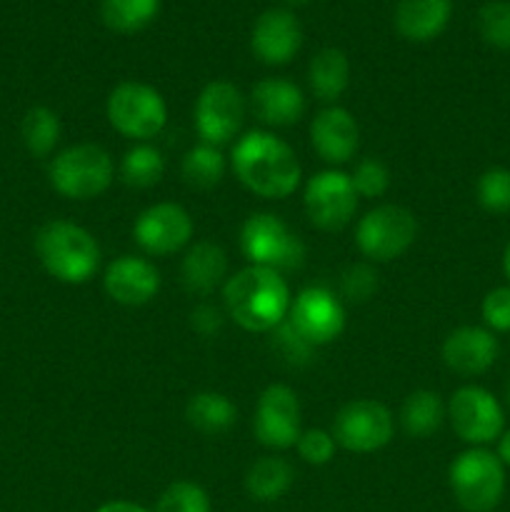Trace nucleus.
<instances>
[{
    "label": "nucleus",
    "mask_w": 510,
    "mask_h": 512,
    "mask_svg": "<svg viewBox=\"0 0 510 512\" xmlns=\"http://www.w3.org/2000/svg\"><path fill=\"white\" fill-rule=\"evenodd\" d=\"M228 275V255L213 240L190 243L180 263L183 288L193 295H210Z\"/></svg>",
    "instance_id": "obj_21"
},
{
    "label": "nucleus",
    "mask_w": 510,
    "mask_h": 512,
    "mask_svg": "<svg viewBox=\"0 0 510 512\" xmlns=\"http://www.w3.org/2000/svg\"><path fill=\"white\" fill-rule=\"evenodd\" d=\"M480 315L490 333H510V285H500L485 293Z\"/></svg>",
    "instance_id": "obj_38"
},
{
    "label": "nucleus",
    "mask_w": 510,
    "mask_h": 512,
    "mask_svg": "<svg viewBox=\"0 0 510 512\" xmlns=\"http://www.w3.org/2000/svg\"><path fill=\"white\" fill-rule=\"evenodd\" d=\"M95 512H153L138 503H130V500H110V503H103Z\"/></svg>",
    "instance_id": "obj_40"
},
{
    "label": "nucleus",
    "mask_w": 510,
    "mask_h": 512,
    "mask_svg": "<svg viewBox=\"0 0 510 512\" xmlns=\"http://www.w3.org/2000/svg\"><path fill=\"white\" fill-rule=\"evenodd\" d=\"M495 443H498V448H495V455H498L500 463H503L505 468H510V428H505L503 435H500Z\"/></svg>",
    "instance_id": "obj_41"
},
{
    "label": "nucleus",
    "mask_w": 510,
    "mask_h": 512,
    "mask_svg": "<svg viewBox=\"0 0 510 512\" xmlns=\"http://www.w3.org/2000/svg\"><path fill=\"white\" fill-rule=\"evenodd\" d=\"M185 420L193 430L203 435H223L238 420V410L225 398L223 393H213V390H203L195 393L185 405Z\"/></svg>",
    "instance_id": "obj_25"
},
{
    "label": "nucleus",
    "mask_w": 510,
    "mask_h": 512,
    "mask_svg": "<svg viewBox=\"0 0 510 512\" xmlns=\"http://www.w3.org/2000/svg\"><path fill=\"white\" fill-rule=\"evenodd\" d=\"M455 435L470 448L495 443L505 430V410L490 390L480 385H463L445 403Z\"/></svg>",
    "instance_id": "obj_9"
},
{
    "label": "nucleus",
    "mask_w": 510,
    "mask_h": 512,
    "mask_svg": "<svg viewBox=\"0 0 510 512\" xmlns=\"http://www.w3.org/2000/svg\"><path fill=\"white\" fill-rule=\"evenodd\" d=\"M105 113L123 138L138 143L160 135L168 123V105L163 95L153 85L138 80H123L115 85L105 103Z\"/></svg>",
    "instance_id": "obj_7"
},
{
    "label": "nucleus",
    "mask_w": 510,
    "mask_h": 512,
    "mask_svg": "<svg viewBox=\"0 0 510 512\" xmlns=\"http://www.w3.org/2000/svg\"><path fill=\"white\" fill-rule=\"evenodd\" d=\"M103 288L118 305L138 308L150 303L160 290V273L148 258L120 255L105 268Z\"/></svg>",
    "instance_id": "obj_18"
},
{
    "label": "nucleus",
    "mask_w": 510,
    "mask_h": 512,
    "mask_svg": "<svg viewBox=\"0 0 510 512\" xmlns=\"http://www.w3.org/2000/svg\"><path fill=\"white\" fill-rule=\"evenodd\" d=\"M225 155L220 153L218 145L198 143L185 153L180 163V175L185 185L195 190H213L225 178Z\"/></svg>",
    "instance_id": "obj_28"
},
{
    "label": "nucleus",
    "mask_w": 510,
    "mask_h": 512,
    "mask_svg": "<svg viewBox=\"0 0 510 512\" xmlns=\"http://www.w3.org/2000/svg\"><path fill=\"white\" fill-rule=\"evenodd\" d=\"M478 33L490 48L510 50V0H488L478 10Z\"/></svg>",
    "instance_id": "obj_32"
},
{
    "label": "nucleus",
    "mask_w": 510,
    "mask_h": 512,
    "mask_svg": "<svg viewBox=\"0 0 510 512\" xmlns=\"http://www.w3.org/2000/svg\"><path fill=\"white\" fill-rule=\"evenodd\" d=\"M240 250L250 265L290 273L305 263V243L290 230L283 218L273 213H255L240 228Z\"/></svg>",
    "instance_id": "obj_6"
},
{
    "label": "nucleus",
    "mask_w": 510,
    "mask_h": 512,
    "mask_svg": "<svg viewBox=\"0 0 510 512\" xmlns=\"http://www.w3.org/2000/svg\"><path fill=\"white\" fill-rule=\"evenodd\" d=\"M418 220L403 205L385 203L365 213L355 225V245L373 263H390L413 248Z\"/></svg>",
    "instance_id": "obj_8"
},
{
    "label": "nucleus",
    "mask_w": 510,
    "mask_h": 512,
    "mask_svg": "<svg viewBox=\"0 0 510 512\" xmlns=\"http://www.w3.org/2000/svg\"><path fill=\"white\" fill-rule=\"evenodd\" d=\"M475 200L485 213H510V168L495 165L485 170L475 183Z\"/></svg>",
    "instance_id": "obj_31"
},
{
    "label": "nucleus",
    "mask_w": 510,
    "mask_h": 512,
    "mask_svg": "<svg viewBox=\"0 0 510 512\" xmlns=\"http://www.w3.org/2000/svg\"><path fill=\"white\" fill-rule=\"evenodd\" d=\"M195 130L203 143L225 145L240 133L245 120V98L228 80H210L195 100Z\"/></svg>",
    "instance_id": "obj_11"
},
{
    "label": "nucleus",
    "mask_w": 510,
    "mask_h": 512,
    "mask_svg": "<svg viewBox=\"0 0 510 512\" xmlns=\"http://www.w3.org/2000/svg\"><path fill=\"white\" fill-rule=\"evenodd\" d=\"M190 328L198 335H203V338H210V335L220 333V328H223V313H220L215 305L200 303L198 308L190 313Z\"/></svg>",
    "instance_id": "obj_39"
},
{
    "label": "nucleus",
    "mask_w": 510,
    "mask_h": 512,
    "mask_svg": "<svg viewBox=\"0 0 510 512\" xmlns=\"http://www.w3.org/2000/svg\"><path fill=\"white\" fill-rule=\"evenodd\" d=\"M153 512H210V498L198 483L175 480L160 493Z\"/></svg>",
    "instance_id": "obj_33"
},
{
    "label": "nucleus",
    "mask_w": 510,
    "mask_h": 512,
    "mask_svg": "<svg viewBox=\"0 0 510 512\" xmlns=\"http://www.w3.org/2000/svg\"><path fill=\"white\" fill-rule=\"evenodd\" d=\"M285 3H288V5H305V3H310V0H285Z\"/></svg>",
    "instance_id": "obj_43"
},
{
    "label": "nucleus",
    "mask_w": 510,
    "mask_h": 512,
    "mask_svg": "<svg viewBox=\"0 0 510 512\" xmlns=\"http://www.w3.org/2000/svg\"><path fill=\"white\" fill-rule=\"evenodd\" d=\"M350 83L348 55L338 48H323L308 65V85L320 103H335Z\"/></svg>",
    "instance_id": "obj_23"
},
{
    "label": "nucleus",
    "mask_w": 510,
    "mask_h": 512,
    "mask_svg": "<svg viewBox=\"0 0 510 512\" xmlns=\"http://www.w3.org/2000/svg\"><path fill=\"white\" fill-rule=\"evenodd\" d=\"M453 0H398L395 28L410 43L435 40L450 23Z\"/></svg>",
    "instance_id": "obj_22"
},
{
    "label": "nucleus",
    "mask_w": 510,
    "mask_h": 512,
    "mask_svg": "<svg viewBox=\"0 0 510 512\" xmlns=\"http://www.w3.org/2000/svg\"><path fill=\"white\" fill-rule=\"evenodd\" d=\"M288 320L313 348L328 345L345 330L343 300L333 290L313 285L300 290L298 298H293Z\"/></svg>",
    "instance_id": "obj_15"
},
{
    "label": "nucleus",
    "mask_w": 510,
    "mask_h": 512,
    "mask_svg": "<svg viewBox=\"0 0 510 512\" xmlns=\"http://www.w3.org/2000/svg\"><path fill=\"white\" fill-rule=\"evenodd\" d=\"M393 413L380 400H353L333 420V438L350 453H378L393 440Z\"/></svg>",
    "instance_id": "obj_10"
},
{
    "label": "nucleus",
    "mask_w": 510,
    "mask_h": 512,
    "mask_svg": "<svg viewBox=\"0 0 510 512\" xmlns=\"http://www.w3.org/2000/svg\"><path fill=\"white\" fill-rule=\"evenodd\" d=\"M448 418L443 398L435 390H415L400 408V425L410 438H430Z\"/></svg>",
    "instance_id": "obj_26"
},
{
    "label": "nucleus",
    "mask_w": 510,
    "mask_h": 512,
    "mask_svg": "<svg viewBox=\"0 0 510 512\" xmlns=\"http://www.w3.org/2000/svg\"><path fill=\"white\" fill-rule=\"evenodd\" d=\"M313 150L328 165H345L355 155L360 143V128L345 108L330 105L323 108L310 123Z\"/></svg>",
    "instance_id": "obj_19"
},
{
    "label": "nucleus",
    "mask_w": 510,
    "mask_h": 512,
    "mask_svg": "<svg viewBox=\"0 0 510 512\" xmlns=\"http://www.w3.org/2000/svg\"><path fill=\"white\" fill-rule=\"evenodd\" d=\"M335 448L338 443H335L333 433L318 428L300 433L298 443H295V450L308 465H328L335 458Z\"/></svg>",
    "instance_id": "obj_37"
},
{
    "label": "nucleus",
    "mask_w": 510,
    "mask_h": 512,
    "mask_svg": "<svg viewBox=\"0 0 510 512\" xmlns=\"http://www.w3.org/2000/svg\"><path fill=\"white\" fill-rule=\"evenodd\" d=\"M303 205L315 228L333 233V230H343L355 218L358 193L348 173L330 168L308 180Z\"/></svg>",
    "instance_id": "obj_12"
},
{
    "label": "nucleus",
    "mask_w": 510,
    "mask_h": 512,
    "mask_svg": "<svg viewBox=\"0 0 510 512\" xmlns=\"http://www.w3.org/2000/svg\"><path fill=\"white\" fill-rule=\"evenodd\" d=\"M60 118L55 110L45 108V105H35L23 115L20 123V135H23V145L28 148L30 155L35 158H48L60 143Z\"/></svg>",
    "instance_id": "obj_30"
},
{
    "label": "nucleus",
    "mask_w": 510,
    "mask_h": 512,
    "mask_svg": "<svg viewBox=\"0 0 510 512\" xmlns=\"http://www.w3.org/2000/svg\"><path fill=\"white\" fill-rule=\"evenodd\" d=\"M378 290V273L368 263H353L340 275V293L350 303H365Z\"/></svg>",
    "instance_id": "obj_35"
},
{
    "label": "nucleus",
    "mask_w": 510,
    "mask_h": 512,
    "mask_svg": "<svg viewBox=\"0 0 510 512\" xmlns=\"http://www.w3.org/2000/svg\"><path fill=\"white\" fill-rule=\"evenodd\" d=\"M253 433L263 448H295L303 430H300V400L293 388L273 383L260 393L253 415Z\"/></svg>",
    "instance_id": "obj_13"
},
{
    "label": "nucleus",
    "mask_w": 510,
    "mask_h": 512,
    "mask_svg": "<svg viewBox=\"0 0 510 512\" xmlns=\"http://www.w3.org/2000/svg\"><path fill=\"white\" fill-rule=\"evenodd\" d=\"M133 238L140 250L165 258L188 248L193 240V218L178 203H155L135 218Z\"/></svg>",
    "instance_id": "obj_14"
},
{
    "label": "nucleus",
    "mask_w": 510,
    "mask_h": 512,
    "mask_svg": "<svg viewBox=\"0 0 510 512\" xmlns=\"http://www.w3.org/2000/svg\"><path fill=\"white\" fill-rule=\"evenodd\" d=\"M273 348L290 365H305L310 360V355H313V345L290 325L288 318L273 330Z\"/></svg>",
    "instance_id": "obj_36"
},
{
    "label": "nucleus",
    "mask_w": 510,
    "mask_h": 512,
    "mask_svg": "<svg viewBox=\"0 0 510 512\" xmlns=\"http://www.w3.org/2000/svg\"><path fill=\"white\" fill-rule=\"evenodd\" d=\"M233 173L258 198L283 200L300 185V163L285 140L268 130H250L230 153Z\"/></svg>",
    "instance_id": "obj_1"
},
{
    "label": "nucleus",
    "mask_w": 510,
    "mask_h": 512,
    "mask_svg": "<svg viewBox=\"0 0 510 512\" xmlns=\"http://www.w3.org/2000/svg\"><path fill=\"white\" fill-rule=\"evenodd\" d=\"M350 180H353L358 198H380L390 188V170L383 160L365 158L355 165Z\"/></svg>",
    "instance_id": "obj_34"
},
{
    "label": "nucleus",
    "mask_w": 510,
    "mask_h": 512,
    "mask_svg": "<svg viewBox=\"0 0 510 512\" xmlns=\"http://www.w3.org/2000/svg\"><path fill=\"white\" fill-rule=\"evenodd\" d=\"M293 483V465L278 455H265V458L255 460L245 473V490L255 503H275L293 488Z\"/></svg>",
    "instance_id": "obj_24"
},
{
    "label": "nucleus",
    "mask_w": 510,
    "mask_h": 512,
    "mask_svg": "<svg viewBox=\"0 0 510 512\" xmlns=\"http://www.w3.org/2000/svg\"><path fill=\"white\" fill-rule=\"evenodd\" d=\"M35 255L45 273L68 285L88 283L100 268L98 240L70 220H48L35 235Z\"/></svg>",
    "instance_id": "obj_3"
},
{
    "label": "nucleus",
    "mask_w": 510,
    "mask_h": 512,
    "mask_svg": "<svg viewBox=\"0 0 510 512\" xmlns=\"http://www.w3.org/2000/svg\"><path fill=\"white\" fill-rule=\"evenodd\" d=\"M160 13V0H100V18L105 28L120 35H133L148 28Z\"/></svg>",
    "instance_id": "obj_27"
},
{
    "label": "nucleus",
    "mask_w": 510,
    "mask_h": 512,
    "mask_svg": "<svg viewBox=\"0 0 510 512\" xmlns=\"http://www.w3.org/2000/svg\"><path fill=\"white\" fill-rule=\"evenodd\" d=\"M503 273H505V278H508V285H510V243L505 245V250H503Z\"/></svg>",
    "instance_id": "obj_42"
},
{
    "label": "nucleus",
    "mask_w": 510,
    "mask_h": 512,
    "mask_svg": "<svg viewBox=\"0 0 510 512\" xmlns=\"http://www.w3.org/2000/svg\"><path fill=\"white\" fill-rule=\"evenodd\" d=\"M50 185L68 200H93L113 185L115 163L105 148L78 143L55 153L48 165Z\"/></svg>",
    "instance_id": "obj_5"
},
{
    "label": "nucleus",
    "mask_w": 510,
    "mask_h": 512,
    "mask_svg": "<svg viewBox=\"0 0 510 512\" xmlns=\"http://www.w3.org/2000/svg\"><path fill=\"white\" fill-rule=\"evenodd\" d=\"M443 363L463 378L488 373L495 365L500 353V345L495 333L480 325H460L453 333H448L443 343Z\"/></svg>",
    "instance_id": "obj_17"
},
{
    "label": "nucleus",
    "mask_w": 510,
    "mask_h": 512,
    "mask_svg": "<svg viewBox=\"0 0 510 512\" xmlns=\"http://www.w3.org/2000/svg\"><path fill=\"white\" fill-rule=\"evenodd\" d=\"M508 408H510V383H508Z\"/></svg>",
    "instance_id": "obj_44"
},
{
    "label": "nucleus",
    "mask_w": 510,
    "mask_h": 512,
    "mask_svg": "<svg viewBox=\"0 0 510 512\" xmlns=\"http://www.w3.org/2000/svg\"><path fill=\"white\" fill-rule=\"evenodd\" d=\"M250 108L268 128H290L305 113V95L293 80L263 78L250 90Z\"/></svg>",
    "instance_id": "obj_20"
},
{
    "label": "nucleus",
    "mask_w": 510,
    "mask_h": 512,
    "mask_svg": "<svg viewBox=\"0 0 510 512\" xmlns=\"http://www.w3.org/2000/svg\"><path fill=\"white\" fill-rule=\"evenodd\" d=\"M165 175V158L155 145L138 143L123 155L120 160V180L128 188H153L163 180Z\"/></svg>",
    "instance_id": "obj_29"
},
{
    "label": "nucleus",
    "mask_w": 510,
    "mask_h": 512,
    "mask_svg": "<svg viewBox=\"0 0 510 512\" xmlns=\"http://www.w3.org/2000/svg\"><path fill=\"white\" fill-rule=\"evenodd\" d=\"M448 483L455 503L465 512H493L503 503L505 465L488 448H468L448 468Z\"/></svg>",
    "instance_id": "obj_4"
},
{
    "label": "nucleus",
    "mask_w": 510,
    "mask_h": 512,
    "mask_svg": "<svg viewBox=\"0 0 510 512\" xmlns=\"http://www.w3.org/2000/svg\"><path fill=\"white\" fill-rule=\"evenodd\" d=\"M253 55L265 65H288L303 48L300 20L285 8H270L253 23Z\"/></svg>",
    "instance_id": "obj_16"
},
{
    "label": "nucleus",
    "mask_w": 510,
    "mask_h": 512,
    "mask_svg": "<svg viewBox=\"0 0 510 512\" xmlns=\"http://www.w3.org/2000/svg\"><path fill=\"white\" fill-rule=\"evenodd\" d=\"M230 318L248 333H273L290 313V288L280 273L260 265L238 270L223 285Z\"/></svg>",
    "instance_id": "obj_2"
}]
</instances>
